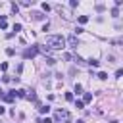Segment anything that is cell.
Segmentation results:
<instances>
[{
    "instance_id": "7a4b0ae2",
    "label": "cell",
    "mask_w": 123,
    "mask_h": 123,
    "mask_svg": "<svg viewBox=\"0 0 123 123\" xmlns=\"http://www.w3.org/2000/svg\"><path fill=\"white\" fill-rule=\"evenodd\" d=\"M56 119H58V121H63V123H67V121L71 119V115H69V111H67V110H63V108H62V110H58V111H56Z\"/></svg>"
},
{
    "instance_id": "5bb4252c",
    "label": "cell",
    "mask_w": 123,
    "mask_h": 123,
    "mask_svg": "<svg viewBox=\"0 0 123 123\" xmlns=\"http://www.w3.org/2000/svg\"><path fill=\"white\" fill-rule=\"evenodd\" d=\"M6 54H8V56H13L15 50H13V48H6Z\"/></svg>"
},
{
    "instance_id": "cb8c5ba5",
    "label": "cell",
    "mask_w": 123,
    "mask_h": 123,
    "mask_svg": "<svg viewBox=\"0 0 123 123\" xmlns=\"http://www.w3.org/2000/svg\"><path fill=\"white\" fill-rule=\"evenodd\" d=\"M77 123H85V121H77Z\"/></svg>"
},
{
    "instance_id": "603a6c76",
    "label": "cell",
    "mask_w": 123,
    "mask_h": 123,
    "mask_svg": "<svg viewBox=\"0 0 123 123\" xmlns=\"http://www.w3.org/2000/svg\"><path fill=\"white\" fill-rule=\"evenodd\" d=\"M2 94H4V92H2V88H0V96H2Z\"/></svg>"
},
{
    "instance_id": "7c38bea8",
    "label": "cell",
    "mask_w": 123,
    "mask_h": 123,
    "mask_svg": "<svg viewBox=\"0 0 123 123\" xmlns=\"http://www.w3.org/2000/svg\"><path fill=\"white\" fill-rule=\"evenodd\" d=\"M98 79H102V81H106V79H108V73H104V71H100V73H98Z\"/></svg>"
},
{
    "instance_id": "8fae6325",
    "label": "cell",
    "mask_w": 123,
    "mask_h": 123,
    "mask_svg": "<svg viewBox=\"0 0 123 123\" xmlns=\"http://www.w3.org/2000/svg\"><path fill=\"white\" fill-rule=\"evenodd\" d=\"M88 63H90L92 67H98V63H100V62H98V60H92V58H90V60H88Z\"/></svg>"
},
{
    "instance_id": "ffe728a7",
    "label": "cell",
    "mask_w": 123,
    "mask_h": 123,
    "mask_svg": "<svg viewBox=\"0 0 123 123\" xmlns=\"http://www.w3.org/2000/svg\"><path fill=\"white\" fill-rule=\"evenodd\" d=\"M111 15H113V17H117V15H119V10H117V8H113V10H111Z\"/></svg>"
},
{
    "instance_id": "8992f818",
    "label": "cell",
    "mask_w": 123,
    "mask_h": 123,
    "mask_svg": "<svg viewBox=\"0 0 123 123\" xmlns=\"http://www.w3.org/2000/svg\"><path fill=\"white\" fill-rule=\"evenodd\" d=\"M73 92H75V94H81V92H83V85H79V83H77V85H75V88H73Z\"/></svg>"
},
{
    "instance_id": "9c48e42d",
    "label": "cell",
    "mask_w": 123,
    "mask_h": 123,
    "mask_svg": "<svg viewBox=\"0 0 123 123\" xmlns=\"http://www.w3.org/2000/svg\"><path fill=\"white\" fill-rule=\"evenodd\" d=\"M38 111L44 115V113H48V111H50V108H48V106H40V108H38Z\"/></svg>"
},
{
    "instance_id": "3957f363",
    "label": "cell",
    "mask_w": 123,
    "mask_h": 123,
    "mask_svg": "<svg viewBox=\"0 0 123 123\" xmlns=\"http://www.w3.org/2000/svg\"><path fill=\"white\" fill-rule=\"evenodd\" d=\"M38 54V48L37 46H31V48H27L25 52H23V58H35Z\"/></svg>"
},
{
    "instance_id": "6da1fadb",
    "label": "cell",
    "mask_w": 123,
    "mask_h": 123,
    "mask_svg": "<svg viewBox=\"0 0 123 123\" xmlns=\"http://www.w3.org/2000/svg\"><path fill=\"white\" fill-rule=\"evenodd\" d=\"M44 48H48V50H63L65 48V38L62 35H50V37H46Z\"/></svg>"
},
{
    "instance_id": "277c9868",
    "label": "cell",
    "mask_w": 123,
    "mask_h": 123,
    "mask_svg": "<svg viewBox=\"0 0 123 123\" xmlns=\"http://www.w3.org/2000/svg\"><path fill=\"white\" fill-rule=\"evenodd\" d=\"M67 44H69V48H73V50H77V46H79V40H77V37L75 35H71V37H67V40H65Z\"/></svg>"
},
{
    "instance_id": "ac0fdd59",
    "label": "cell",
    "mask_w": 123,
    "mask_h": 123,
    "mask_svg": "<svg viewBox=\"0 0 123 123\" xmlns=\"http://www.w3.org/2000/svg\"><path fill=\"white\" fill-rule=\"evenodd\" d=\"M37 123H52V119H48V117H44V119H38Z\"/></svg>"
},
{
    "instance_id": "4fadbf2b",
    "label": "cell",
    "mask_w": 123,
    "mask_h": 123,
    "mask_svg": "<svg viewBox=\"0 0 123 123\" xmlns=\"http://www.w3.org/2000/svg\"><path fill=\"white\" fill-rule=\"evenodd\" d=\"M13 31L19 33V31H21V23H13Z\"/></svg>"
},
{
    "instance_id": "9a60e30c",
    "label": "cell",
    "mask_w": 123,
    "mask_h": 123,
    "mask_svg": "<svg viewBox=\"0 0 123 123\" xmlns=\"http://www.w3.org/2000/svg\"><path fill=\"white\" fill-rule=\"evenodd\" d=\"M46 63H48V65H54L56 60H54V58H46Z\"/></svg>"
},
{
    "instance_id": "52a82bcc",
    "label": "cell",
    "mask_w": 123,
    "mask_h": 123,
    "mask_svg": "<svg viewBox=\"0 0 123 123\" xmlns=\"http://www.w3.org/2000/svg\"><path fill=\"white\" fill-rule=\"evenodd\" d=\"M85 102H92V94H90V92H86V94L83 96V104H85Z\"/></svg>"
},
{
    "instance_id": "d6986e66",
    "label": "cell",
    "mask_w": 123,
    "mask_h": 123,
    "mask_svg": "<svg viewBox=\"0 0 123 123\" xmlns=\"http://www.w3.org/2000/svg\"><path fill=\"white\" fill-rule=\"evenodd\" d=\"M12 12H15V13H17V12H19V6H17V4H12Z\"/></svg>"
},
{
    "instance_id": "e0dca14e",
    "label": "cell",
    "mask_w": 123,
    "mask_h": 123,
    "mask_svg": "<svg viewBox=\"0 0 123 123\" xmlns=\"http://www.w3.org/2000/svg\"><path fill=\"white\" fill-rule=\"evenodd\" d=\"M65 100L71 102V100H73V92H65Z\"/></svg>"
},
{
    "instance_id": "ba28073f",
    "label": "cell",
    "mask_w": 123,
    "mask_h": 123,
    "mask_svg": "<svg viewBox=\"0 0 123 123\" xmlns=\"http://www.w3.org/2000/svg\"><path fill=\"white\" fill-rule=\"evenodd\" d=\"M75 108H77V110H83V108H85L83 100H75Z\"/></svg>"
},
{
    "instance_id": "2e32d148",
    "label": "cell",
    "mask_w": 123,
    "mask_h": 123,
    "mask_svg": "<svg viewBox=\"0 0 123 123\" xmlns=\"http://www.w3.org/2000/svg\"><path fill=\"white\" fill-rule=\"evenodd\" d=\"M6 69H8V63L2 62V63H0V71H6Z\"/></svg>"
},
{
    "instance_id": "5b68a950",
    "label": "cell",
    "mask_w": 123,
    "mask_h": 123,
    "mask_svg": "<svg viewBox=\"0 0 123 123\" xmlns=\"http://www.w3.org/2000/svg\"><path fill=\"white\" fill-rule=\"evenodd\" d=\"M31 15H33V19H38V21H40V19H44V17H46V15H44V13H40V12H33V13H31Z\"/></svg>"
},
{
    "instance_id": "7402d4cb",
    "label": "cell",
    "mask_w": 123,
    "mask_h": 123,
    "mask_svg": "<svg viewBox=\"0 0 123 123\" xmlns=\"http://www.w3.org/2000/svg\"><path fill=\"white\" fill-rule=\"evenodd\" d=\"M4 113H6V108H4V106H0V115H4Z\"/></svg>"
},
{
    "instance_id": "30bf717a",
    "label": "cell",
    "mask_w": 123,
    "mask_h": 123,
    "mask_svg": "<svg viewBox=\"0 0 123 123\" xmlns=\"http://www.w3.org/2000/svg\"><path fill=\"white\" fill-rule=\"evenodd\" d=\"M86 21H88V17H86V15H79V23H81V25H85Z\"/></svg>"
},
{
    "instance_id": "44dd1931",
    "label": "cell",
    "mask_w": 123,
    "mask_h": 123,
    "mask_svg": "<svg viewBox=\"0 0 123 123\" xmlns=\"http://www.w3.org/2000/svg\"><path fill=\"white\" fill-rule=\"evenodd\" d=\"M42 10H44V12H48V10H50V4H46V2H44V4H42Z\"/></svg>"
}]
</instances>
